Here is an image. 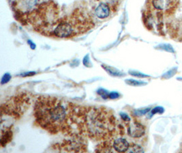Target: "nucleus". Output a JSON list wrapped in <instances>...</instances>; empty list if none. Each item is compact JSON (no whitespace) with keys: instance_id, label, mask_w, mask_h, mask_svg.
Masks as SVG:
<instances>
[{"instance_id":"4468645a","label":"nucleus","mask_w":182,"mask_h":153,"mask_svg":"<svg viewBox=\"0 0 182 153\" xmlns=\"http://www.w3.org/2000/svg\"><path fill=\"white\" fill-rule=\"evenodd\" d=\"M164 112V108L162 107H156L153 109L152 110V114H155L156 113H159V114H162Z\"/></svg>"},{"instance_id":"7ed1b4c3","label":"nucleus","mask_w":182,"mask_h":153,"mask_svg":"<svg viewBox=\"0 0 182 153\" xmlns=\"http://www.w3.org/2000/svg\"><path fill=\"white\" fill-rule=\"evenodd\" d=\"M49 6V4L43 3L37 10L32 12V23L38 28H42L55 23L58 12L55 6L51 7Z\"/></svg>"},{"instance_id":"f03ea898","label":"nucleus","mask_w":182,"mask_h":153,"mask_svg":"<svg viewBox=\"0 0 182 153\" xmlns=\"http://www.w3.org/2000/svg\"><path fill=\"white\" fill-rule=\"evenodd\" d=\"M74 105H66L60 99L40 96L34 105V116L38 124L51 134H69Z\"/></svg>"},{"instance_id":"2eb2a0df","label":"nucleus","mask_w":182,"mask_h":153,"mask_svg":"<svg viewBox=\"0 0 182 153\" xmlns=\"http://www.w3.org/2000/svg\"><path fill=\"white\" fill-rule=\"evenodd\" d=\"M150 109L149 108H146V109H144V110H137L136 112V115H139V116H141V115H144L147 112H149Z\"/></svg>"},{"instance_id":"6ab92c4d","label":"nucleus","mask_w":182,"mask_h":153,"mask_svg":"<svg viewBox=\"0 0 182 153\" xmlns=\"http://www.w3.org/2000/svg\"><path fill=\"white\" fill-rule=\"evenodd\" d=\"M130 74L133 75V76H137V77H147V76H146V75H144L143 74H140L139 72H136V71H134V72H130Z\"/></svg>"},{"instance_id":"1a4fd4ad","label":"nucleus","mask_w":182,"mask_h":153,"mask_svg":"<svg viewBox=\"0 0 182 153\" xmlns=\"http://www.w3.org/2000/svg\"><path fill=\"white\" fill-rule=\"evenodd\" d=\"M110 8L108 4L105 3H101L95 8V14L99 19H106L110 15Z\"/></svg>"},{"instance_id":"0eeeda50","label":"nucleus","mask_w":182,"mask_h":153,"mask_svg":"<svg viewBox=\"0 0 182 153\" xmlns=\"http://www.w3.org/2000/svg\"><path fill=\"white\" fill-rule=\"evenodd\" d=\"M177 0H152L153 6L158 10L166 11L176 6Z\"/></svg>"},{"instance_id":"dca6fc26","label":"nucleus","mask_w":182,"mask_h":153,"mask_svg":"<svg viewBox=\"0 0 182 153\" xmlns=\"http://www.w3.org/2000/svg\"><path fill=\"white\" fill-rule=\"evenodd\" d=\"M161 47H162V49L166 50L167 51H169V52H172V53L174 52L173 48L171 47L170 45H169V44H166V45H164H164L161 46Z\"/></svg>"},{"instance_id":"a211bd4d","label":"nucleus","mask_w":182,"mask_h":153,"mask_svg":"<svg viewBox=\"0 0 182 153\" xmlns=\"http://www.w3.org/2000/svg\"><path fill=\"white\" fill-rule=\"evenodd\" d=\"M121 117H122V120H123L124 121H126V122H129L130 121V117H128V115L127 114H123V113H122L121 114Z\"/></svg>"},{"instance_id":"20e7f679","label":"nucleus","mask_w":182,"mask_h":153,"mask_svg":"<svg viewBox=\"0 0 182 153\" xmlns=\"http://www.w3.org/2000/svg\"><path fill=\"white\" fill-rule=\"evenodd\" d=\"M25 102H29V98L28 97H26L24 94L18 95L12 97L6 103L2 105V114L5 113L8 115H12L15 117H16V116L18 115H21L20 114L23 113V112L21 110V108H25L21 107L20 104Z\"/></svg>"},{"instance_id":"9d476101","label":"nucleus","mask_w":182,"mask_h":153,"mask_svg":"<svg viewBox=\"0 0 182 153\" xmlns=\"http://www.w3.org/2000/svg\"><path fill=\"white\" fill-rule=\"evenodd\" d=\"M12 132L11 130V128H6L5 131L2 130V135H1V146L2 147L6 146L8 143H9L12 140Z\"/></svg>"},{"instance_id":"f3484780","label":"nucleus","mask_w":182,"mask_h":153,"mask_svg":"<svg viewBox=\"0 0 182 153\" xmlns=\"http://www.w3.org/2000/svg\"><path fill=\"white\" fill-rule=\"evenodd\" d=\"M119 95L117 92H111V93L109 94V97L111 99H116L119 97Z\"/></svg>"},{"instance_id":"9b49d317","label":"nucleus","mask_w":182,"mask_h":153,"mask_svg":"<svg viewBox=\"0 0 182 153\" xmlns=\"http://www.w3.org/2000/svg\"><path fill=\"white\" fill-rule=\"evenodd\" d=\"M143 149L137 144H130L127 152H143Z\"/></svg>"},{"instance_id":"6e6552de","label":"nucleus","mask_w":182,"mask_h":153,"mask_svg":"<svg viewBox=\"0 0 182 153\" xmlns=\"http://www.w3.org/2000/svg\"><path fill=\"white\" fill-rule=\"evenodd\" d=\"M130 144L126 139L118 138L115 139L113 143V148L118 152H126L128 151Z\"/></svg>"},{"instance_id":"39448f33","label":"nucleus","mask_w":182,"mask_h":153,"mask_svg":"<svg viewBox=\"0 0 182 153\" xmlns=\"http://www.w3.org/2000/svg\"><path fill=\"white\" fill-rule=\"evenodd\" d=\"M53 33L58 37H70L76 35L73 25L68 19L61 20Z\"/></svg>"},{"instance_id":"ddd939ff","label":"nucleus","mask_w":182,"mask_h":153,"mask_svg":"<svg viewBox=\"0 0 182 153\" xmlns=\"http://www.w3.org/2000/svg\"><path fill=\"white\" fill-rule=\"evenodd\" d=\"M10 78H11V76H10V75L9 74H6L4 76H3L2 79V84H3L5 83H7L8 82H9V80H10Z\"/></svg>"},{"instance_id":"f257e3e1","label":"nucleus","mask_w":182,"mask_h":153,"mask_svg":"<svg viewBox=\"0 0 182 153\" xmlns=\"http://www.w3.org/2000/svg\"><path fill=\"white\" fill-rule=\"evenodd\" d=\"M74 123L81 134L98 141L111 140L117 129L115 117L103 108H74Z\"/></svg>"},{"instance_id":"423d86ee","label":"nucleus","mask_w":182,"mask_h":153,"mask_svg":"<svg viewBox=\"0 0 182 153\" xmlns=\"http://www.w3.org/2000/svg\"><path fill=\"white\" fill-rule=\"evenodd\" d=\"M127 131H128V135L132 138H139L142 137V136L145 134V129L140 123L138 122H130L128 125V128H127Z\"/></svg>"},{"instance_id":"aec40b11","label":"nucleus","mask_w":182,"mask_h":153,"mask_svg":"<svg viewBox=\"0 0 182 153\" xmlns=\"http://www.w3.org/2000/svg\"><path fill=\"white\" fill-rule=\"evenodd\" d=\"M27 42H28V44H29L31 49H35V48H36L35 44H34L33 42H32L31 40H28V41H27Z\"/></svg>"},{"instance_id":"f8f14e48","label":"nucleus","mask_w":182,"mask_h":153,"mask_svg":"<svg viewBox=\"0 0 182 153\" xmlns=\"http://www.w3.org/2000/svg\"><path fill=\"white\" fill-rule=\"evenodd\" d=\"M126 82L128 83V84L130 85H133V86H140V85L144 84V83H142V82L136 81L135 80H127Z\"/></svg>"}]
</instances>
